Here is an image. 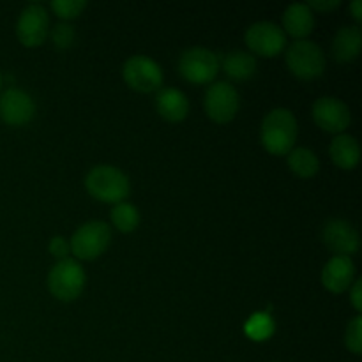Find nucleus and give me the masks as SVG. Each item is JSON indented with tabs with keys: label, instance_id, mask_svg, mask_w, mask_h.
Returning <instances> with one entry per match:
<instances>
[{
	"label": "nucleus",
	"instance_id": "1",
	"mask_svg": "<svg viewBox=\"0 0 362 362\" xmlns=\"http://www.w3.org/2000/svg\"><path fill=\"white\" fill-rule=\"evenodd\" d=\"M297 133L296 115L286 108H274L262 120L260 141L269 154L286 156L296 145Z\"/></svg>",
	"mask_w": 362,
	"mask_h": 362
},
{
	"label": "nucleus",
	"instance_id": "2",
	"mask_svg": "<svg viewBox=\"0 0 362 362\" xmlns=\"http://www.w3.org/2000/svg\"><path fill=\"white\" fill-rule=\"evenodd\" d=\"M85 187L92 198L103 204H122L131 193V184L126 173L112 165H98L88 170Z\"/></svg>",
	"mask_w": 362,
	"mask_h": 362
},
{
	"label": "nucleus",
	"instance_id": "3",
	"mask_svg": "<svg viewBox=\"0 0 362 362\" xmlns=\"http://www.w3.org/2000/svg\"><path fill=\"white\" fill-rule=\"evenodd\" d=\"M87 283L83 267L74 258L59 260L48 272V290L55 299L71 303L81 296Z\"/></svg>",
	"mask_w": 362,
	"mask_h": 362
},
{
	"label": "nucleus",
	"instance_id": "4",
	"mask_svg": "<svg viewBox=\"0 0 362 362\" xmlns=\"http://www.w3.org/2000/svg\"><path fill=\"white\" fill-rule=\"evenodd\" d=\"M286 66L299 80H315L325 71L324 49L310 39L293 41L286 49Z\"/></svg>",
	"mask_w": 362,
	"mask_h": 362
},
{
	"label": "nucleus",
	"instance_id": "5",
	"mask_svg": "<svg viewBox=\"0 0 362 362\" xmlns=\"http://www.w3.org/2000/svg\"><path fill=\"white\" fill-rule=\"evenodd\" d=\"M112 230L105 221H88L78 226L69 240V250L74 260H95L110 246Z\"/></svg>",
	"mask_w": 362,
	"mask_h": 362
},
{
	"label": "nucleus",
	"instance_id": "6",
	"mask_svg": "<svg viewBox=\"0 0 362 362\" xmlns=\"http://www.w3.org/2000/svg\"><path fill=\"white\" fill-rule=\"evenodd\" d=\"M219 57L204 46L187 48L179 59V73L186 81L194 85L211 83L219 73Z\"/></svg>",
	"mask_w": 362,
	"mask_h": 362
},
{
	"label": "nucleus",
	"instance_id": "7",
	"mask_svg": "<svg viewBox=\"0 0 362 362\" xmlns=\"http://www.w3.org/2000/svg\"><path fill=\"white\" fill-rule=\"evenodd\" d=\"M122 78L129 88L151 94L163 87V71L156 60L147 55H133L124 62Z\"/></svg>",
	"mask_w": 362,
	"mask_h": 362
},
{
	"label": "nucleus",
	"instance_id": "8",
	"mask_svg": "<svg viewBox=\"0 0 362 362\" xmlns=\"http://www.w3.org/2000/svg\"><path fill=\"white\" fill-rule=\"evenodd\" d=\"M239 92L228 81H216L207 88L204 108L209 119L218 124H228L239 112Z\"/></svg>",
	"mask_w": 362,
	"mask_h": 362
},
{
	"label": "nucleus",
	"instance_id": "9",
	"mask_svg": "<svg viewBox=\"0 0 362 362\" xmlns=\"http://www.w3.org/2000/svg\"><path fill=\"white\" fill-rule=\"evenodd\" d=\"M244 41L255 55L272 59L285 49L286 34L281 27H278L272 21H257L251 27H247Z\"/></svg>",
	"mask_w": 362,
	"mask_h": 362
},
{
	"label": "nucleus",
	"instance_id": "10",
	"mask_svg": "<svg viewBox=\"0 0 362 362\" xmlns=\"http://www.w3.org/2000/svg\"><path fill=\"white\" fill-rule=\"evenodd\" d=\"M16 35L27 48H37L49 35V14L42 4H28L20 13Z\"/></svg>",
	"mask_w": 362,
	"mask_h": 362
},
{
	"label": "nucleus",
	"instance_id": "11",
	"mask_svg": "<svg viewBox=\"0 0 362 362\" xmlns=\"http://www.w3.org/2000/svg\"><path fill=\"white\" fill-rule=\"evenodd\" d=\"M313 119L320 129L332 134H343L352 122V113L341 99L324 95L315 101Z\"/></svg>",
	"mask_w": 362,
	"mask_h": 362
},
{
	"label": "nucleus",
	"instance_id": "12",
	"mask_svg": "<svg viewBox=\"0 0 362 362\" xmlns=\"http://www.w3.org/2000/svg\"><path fill=\"white\" fill-rule=\"evenodd\" d=\"M35 113L34 99L18 87H9L0 94V119L7 126L20 127L32 120Z\"/></svg>",
	"mask_w": 362,
	"mask_h": 362
},
{
	"label": "nucleus",
	"instance_id": "13",
	"mask_svg": "<svg viewBox=\"0 0 362 362\" xmlns=\"http://www.w3.org/2000/svg\"><path fill=\"white\" fill-rule=\"evenodd\" d=\"M324 244L336 253V257H350L359 251L361 237L359 232L354 228L352 223L345 219H331L324 225L322 230Z\"/></svg>",
	"mask_w": 362,
	"mask_h": 362
},
{
	"label": "nucleus",
	"instance_id": "14",
	"mask_svg": "<svg viewBox=\"0 0 362 362\" xmlns=\"http://www.w3.org/2000/svg\"><path fill=\"white\" fill-rule=\"evenodd\" d=\"M356 281V265L350 257H332L322 269V285L331 293H343Z\"/></svg>",
	"mask_w": 362,
	"mask_h": 362
},
{
	"label": "nucleus",
	"instance_id": "15",
	"mask_svg": "<svg viewBox=\"0 0 362 362\" xmlns=\"http://www.w3.org/2000/svg\"><path fill=\"white\" fill-rule=\"evenodd\" d=\"M156 108H158L159 115L168 122H180L189 113V101L179 88L165 87L159 88L158 98H156Z\"/></svg>",
	"mask_w": 362,
	"mask_h": 362
},
{
	"label": "nucleus",
	"instance_id": "16",
	"mask_svg": "<svg viewBox=\"0 0 362 362\" xmlns=\"http://www.w3.org/2000/svg\"><path fill=\"white\" fill-rule=\"evenodd\" d=\"M283 28L292 37L306 39L315 28V14L308 4H292L283 13Z\"/></svg>",
	"mask_w": 362,
	"mask_h": 362
},
{
	"label": "nucleus",
	"instance_id": "17",
	"mask_svg": "<svg viewBox=\"0 0 362 362\" xmlns=\"http://www.w3.org/2000/svg\"><path fill=\"white\" fill-rule=\"evenodd\" d=\"M362 46V32L357 25H346L336 32L332 39V55L338 62L349 64L359 57Z\"/></svg>",
	"mask_w": 362,
	"mask_h": 362
},
{
	"label": "nucleus",
	"instance_id": "18",
	"mask_svg": "<svg viewBox=\"0 0 362 362\" xmlns=\"http://www.w3.org/2000/svg\"><path fill=\"white\" fill-rule=\"evenodd\" d=\"M329 156L338 168L354 170L359 165L361 159L359 141L352 134H336L334 140L331 141V147H329Z\"/></svg>",
	"mask_w": 362,
	"mask_h": 362
},
{
	"label": "nucleus",
	"instance_id": "19",
	"mask_svg": "<svg viewBox=\"0 0 362 362\" xmlns=\"http://www.w3.org/2000/svg\"><path fill=\"white\" fill-rule=\"evenodd\" d=\"M223 71L226 73V76L232 78L235 81H244L250 80L255 73H257V59L255 55L247 52H230L228 55L223 59Z\"/></svg>",
	"mask_w": 362,
	"mask_h": 362
},
{
	"label": "nucleus",
	"instance_id": "20",
	"mask_svg": "<svg viewBox=\"0 0 362 362\" xmlns=\"http://www.w3.org/2000/svg\"><path fill=\"white\" fill-rule=\"evenodd\" d=\"M286 163H288V168L297 177H303V179L315 177L318 173V170H320V161H318L317 154L308 147L292 148L286 154Z\"/></svg>",
	"mask_w": 362,
	"mask_h": 362
},
{
	"label": "nucleus",
	"instance_id": "21",
	"mask_svg": "<svg viewBox=\"0 0 362 362\" xmlns=\"http://www.w3.org/2000/svg\"><path fill=\"white\" fill-rule=\"evenodd\" d=\"M110 218H112L113 226L122 233L134 232L138 225H140V212H138V209L133 204H127V202L117 204L112 209Z\"/></svg>",
	"mask_w": 362,
	"mask_h": 362
},
{
	"label": "nucleus",
	"instance_id": "22",
	"mask_svg": "<svg viewBox=\"0 0 362 362\" xmlns=\"http://www.w3.org/2000/svg\"><path fill=\"white\" fill-rule=\"evenodd\" d=\"M274 332V320L267 313H257L246 322V334L255 341H265Z\"/></svg>",
	"mask_w": 362,
	"mask_h": 362
},
{
	"label": "nucleus",
	"instance_id": "23",
	"mask_svg": "<svg viewBox=\"0 0 362 362\" xmlns=\"http://www.w3.org/2000/svg\"><path fill=\"white\" fill-rule=\"evenodd\" d=\"M49 6H52V11L57 16L69 21L83 13L85 7H87V2L85 0H53Z\"/></svg>",
	"mask_w": 362,
	"mask_h": 362
},
{
	"label": "nucleus",
	"instance_id": "24",
	"mask_svg": "<svg viewBox=\"0 0 362 362\" xmlns=\"http://www.w3.org/2000/svg\"><path fill=\"white\" fill-rule=\"evenodd\" d=\"M345 346L356 356H361L362 352V317L357 315L356 318L349 322L345 331Z\"/></svg>",
	"mask_w": 362,
	"mask_h": 362
},
{
	"label": "nucleus",
	"instance_id": "25",
	"mask_svg": "<svg viewBox=\"0 0 362 362\" xmlns=\"http://www.w3.org/2000/svg\"><path fill=\"white\" fill-rule=\"evenodd\" d=\"M74 37H76V32H74V27L67 21H62V23L55 25L52 30V41L53 45L59 49H67L73 46Z\"/></svg>",
	"mask_w": 362,
	"mask_h": 362
},
{
	"label": "nucleus",
	"instance_id": "26",
	"mask_svg": "<svg viewBox=\"0 0 362 362\" xmlns=\"http://www.w3.org/2000/svg\"><path fill=\"white\" fill-rule=\"evenodd\" d=\"M48 251L57 258V260H64V258H69V240H66L64 237L57 235L49 240Z\"/></svg>",
	"mask_w": 362,
	"mask_h": 362
},
{
	"label": "nucleus",
	"instance_id": "27",
	"mask_svg": "<svg viewBox=\"0 0 362 362\" xmlns=\"http://www.w3.org/2000/svg\"><path fill=\"white\" fill-rule=\"evenodd\" d=\"M341 6V0H311L308 2V7L311 11H320V13H331Z\"/></svg>",
	"mask_w": 362,
	"mask_h": 362
},
{
	"label": "nucleus",
	"instance_id": "28",
	"mask_svg": "<svg viewBox=\"0 0 362 362\" xmlns=\"http://www.w3.org/2000/svg\"><path fill=\"white\" fill-rule=\"evenodd\" d=\"M350 303L356 308V311L362 310V281L361 279H356L350 286Z\"/></svg>",
	"mask_w": 362,
	"mask_h": 362
},
{
	"label": "nucleus",
	"instance_id": "29",
	"mask_svg": "<svg viewBox=\"0 0 362 362\" xmlns=\"http://www.w3.org/2000/svg\"><path fill=\"white\" fill-rule=\"evenodd\" d=\"M350 11H352V16L356 18V21L362 20V2L361 0H354V2L350 4Z\"/></svg>",
	"mask_w": 362,
	"mask_h": 362
},
{
	"label": "nucleus",
	"instance_id": "30",
	"mask_svg": "<svg viewBox=\"0 0 362 362\" xmlns=\"http://www.w3.org/2000/svg\"><path fill=\"white\" fill-rule=\"evenodd\" d=\"M0 88H2V73H0Z\"/></svg>",
	"mask_w": 362,
	"mask_h": 362
},
{
	"label": "nucleus",
	"instance_id": "31",
	"mask_svg": "<svg viewBox=\"0 0 362 362\" xmlns=\"http://www.w3.org/2000/svg\"><path fill=\"white\" fill-rule=\"evenodd\" d=\"M272 362H278V361H272Z\"/></svg>",
	"mask_w": 362,
	"mask_h": 362
}]
</instances>
